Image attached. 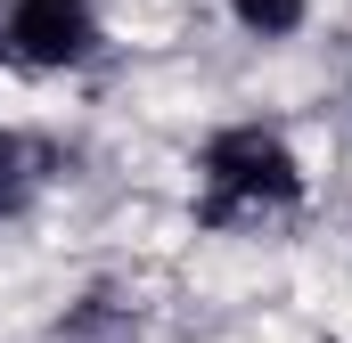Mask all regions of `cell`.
Returning <instances> with one entry per match:
<instances>
[{
  "mask_svg": "<svg viewBox=\"0 0 352 343\" xmlns=\"http://www.w3.org/2000/svg\"><path fill=\"white\" fill-rule=\"evenodd\" d=\"M25 188H33V156H25V139H16V131H0V221L25 204Z\"/></svg>",
  "mask_w": 352,
  "mask_h": 343,
  "instance_id": "3",
  "label": "cell"
},
{
  "mask_svg": "<svg viewBox=\"0 0 352 343\" xmlns=\"http://www.w3.org/2000/svg\"><path fill=\"white\" fill-rule=\"evenodd\" d=\"M303 196V172L287 156V139L263 123H238V131H213L205 147V221H238V213H278Z\"/></svg>",
  "mask_w": 352,
  "mask_h": 343,
  "instance_id": "1",
  "label": "cell"
},
{
  "mask_svg": "<svg viewBox=\"0 0 352 343\" xmlns=\"http://www.w3.org/2000/svg\"><path fill=\"white\" fill-rule=\"evenodd\" d=\"M230 8H238V25H246V33H295V25H303V0H230Z\"/></svg>",
  "mask_w": 352,
  "mask_h": 343,
  "instance_id": "4",
  "label": "cell"
},
{
  "mask_svg": "<svg viewBox=\"0 0 352 343\" xmlns=\"http://www.w3.org/2000/svg\"><path fill=\"white\" fill-rule=\"evenodd\" d=\"M8 49L25 66H82L98 49V16H90V0H16L8 8Z\"/></svg>",
  "mask_w": 352,
  "mask_h": 343,
  "instance_id": "2",
  "label": "cell"
}]
</instances>
